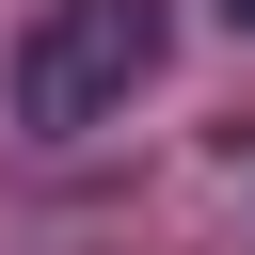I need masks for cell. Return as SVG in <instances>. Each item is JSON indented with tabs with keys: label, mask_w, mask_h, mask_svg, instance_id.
I'll list each match as a JSON object with an SVG mask.
<instances>
[{
	"label": "cell",
	"mask_w": 255,
	"mask_h": 255,
	"mask_svg": "<svg viewBox=\"0 0 255 255\" xmlns=\"http://www.w3.org/2000/svg\"><path fill=\"white\" fill-rule=\"evenodd\" d=\"M223 16H239V32H255V0H223Z\"/></svg>",
	"instance_id": "cell-2"
},
{
	"label": "cell",
	"mask_w": 255,
	"mask_h": 255,
	"mask_svg": "<svg viewBox=\"0 0 255 255\" xmlns=\"http://www.w3.org/2000/svg\"><path fill=\"white\" fill-rule=\"evenodd\" d=\"M175 48V0H48L16 32V128L32 143H96Z\"/></svg>",
	"instance_id": "cell-1"
}]
</instances>
